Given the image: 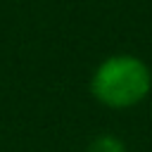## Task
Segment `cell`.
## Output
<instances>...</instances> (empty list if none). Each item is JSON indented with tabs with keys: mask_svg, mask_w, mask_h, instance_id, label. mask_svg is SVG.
I'll use <instances>...</instances> for the list:
<instances>
[{
	"mask_svg": "<svg viewBox=\"0 0 152 152\" xmlns=\"http://www.w3.org/2000/svg\"><path fill=\"white\" fill-rule=\"evenodd\" d=\"M150 69L145 66V62L131 55H116L104 59L95 69L90 81L93 95L112 109H126L138 104L150 93Z\"/></svg>",
	"mask_w": 152,
	"mask_h": 152,
	"instance_id": "6da1fadb",
	"label": "cell"
},
{
	"mask_svg": "<svg viewBox=\"0 0 152 152\" xmlns=\"http://www.w3.org/2000/svg\"><path fill=\"white\" fill-rule=\"evenodd\" d=\"M86 152H126V147L121 140H116L112 135H100L97 140L90 142V147Z\"/></svg>",
	"mask_w": 152,
	"mask_h": 152,
	"instance_id": "7a4b0ae2",
	"label": "cell"
}]
</instances>
